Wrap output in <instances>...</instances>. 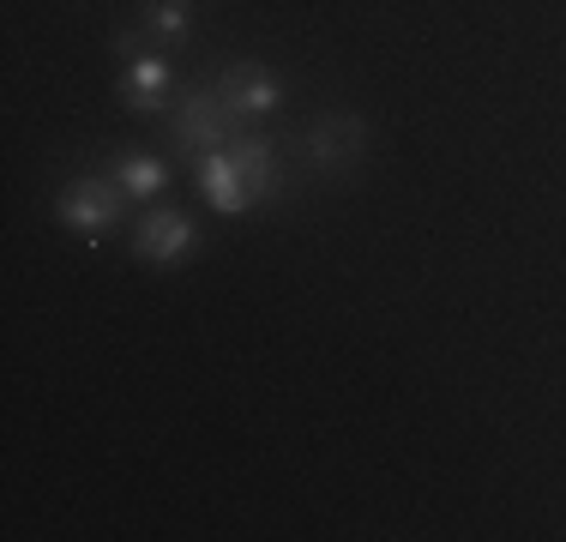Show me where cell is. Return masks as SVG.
<instances>
[{
	"label": "cell",
	"instance_id": "6da1fadb",
	"mask_svg": "<svg viewBox=\"0 0 566 542\" xmlns=\"http://www.w3.org/2000/svg\"><path fill=\"white\" fill-rule=\"evenodd\" d=\"M235 127L241 121L229 115L223 91L211 85V79H187L181 97H175V108H169V139L181 145L187 157H206V152H218V145H229Z\"/></svg>",
	"mask_w": 566,
	"mask_h": 542
},
{
	"label": "cell",
	"instance_id": "7a4b0ae2",
	"mask_svg": "<svg viewBox=\"0 0 566 542\" xmlns=\"http://www.w3.org/2000/svg\"><path fill=\"white\" fill-rule=\"evenodd\" d=\"M120 211H127V194H120V187H115L103 169L73 175V181H66L61 194H55L61 229H73V236H85V241L115 236V229H120Z\"/></svg>",
	"mask_w": 566,
	"mask_h": 542
},
{
	"label": "cell",
	"instance_id": "3957f363",
	"mask_svg": "<svg viewBox=\"0 0 566 542\" xmlns=\"http://www.w3.org/2000/svg\"><path fill=\"white\" fill-rule=\"evenodd\" d=\"M127 248H133V260H145V265H181L199 253V223L175 206H151L133 223Z\"/></svg>",
	"mask_w": 566,
	"mask_h": 542
},
{
	"label": "cell",
	"instance_id": "277c9868",
	"mask_svg": "<svg viewBox=\"0 0 566 542\" xmlns=\"http://www.w3.org/2000/svg\"><path fill=\"white\" fill-rule=\"evenodd\" d=\"M361 152H368V121L361 115H319L314 127H307V139H302V157L314 163V169H326V175H344V169H356Z\"/></svg>",
	"mask_w": 566,
	"mask_h": 542
},
{
	"label": "cell",
	"instance_id": "5b68a950",
	"mask_svg": "<svg viewBox=\"0 0 566 542\" xmlns=\"http://www.w3.org/2000/svg\"><path fill=\"white\" fill-rule=\"evenodd\" d=\"M218 91H223V103L235 121H265V115H277V103H283V79L260 61H229L218 73Z\"/></svg>",
	"mask_w": 566,
	"mask_h": 542
},
{
	"label": "cell",
	"instance_id": "8992f818",
	"mask_svg": "<svg viewBox=\"0 0 566 542\" xmlns=\"http://www.w3.org/2000/svg\"><path fill=\"white\" fill-rule=\"evenodd\" d=\"M115 91H120V103H127L133 115H164L169 97H175V66L157 49H139V54H127Z\"/></svg>",
	"mask_w": 566,
	"mask_h": 542
},
{
	"label": "cell",
	"instance_id": "52a82bcc",
	"mask_svg": "<svg viewBox=\"0 0 566 542\" xmlns=\"http://www.w3.org/2000/svg\"><path fill=\"white\" fill-rule=\"evenodd\" d=\"M193 187L206 194V206H211V211H223V217H241V211H253V206H260V199H253V187L241 181V169L229 163L223 145L193 163Z\"/></svg>",
	"mask_w": 566,
	"mask_h": 542
},
{
	"label": "cell",
	"instance_id": "ba28073f",
	"mask_svg": "<svg viewBox=\"0 0 566 542\" xmlns=\"http://www.w3.org/2000/svg\"><path fill=\"white\" fill-rule=\"evenodd\" d=\"M223 152H229V163L241 169V181L253 187V199H260V206H265V199H277L283 169H277V145L265 139V133L235 127V133H229V145H223Z\"/></svg>",
	"mask_w": 566,
	"mask_h": 542
},
{
	"label": "cell",
	"instance_id": "9c48e42d",
	"mask_svg": "<svg viewBox=\"0 0 566 542\" xmlns=\"http://www.w3.org/2000/svg\"><path fill=\"white\" fill-rule=\"evenodd\" d=\"M103 175H109L127 199H145V206H151L157 194H169V163L145 157V152H109L103 157Z\"/></svg>",
	"mask_w": 566,
	"mask_h": 542
},
{
	"label": "cell",
	"instance_id": "30bf717a",
	"mask_svg": "<svg viewBox=\"0 0 566 542\" xmlns=\"http://www.w3.org/2000/svg\"><path fill=\"white\" fill-rule=\"evenodd\" d=\"M139 31L151 49H175L193 37V0H145L139 12Z\"/></svg>",
	"mask_w": 566,
	"mask_h": 542
}]
</instances>
